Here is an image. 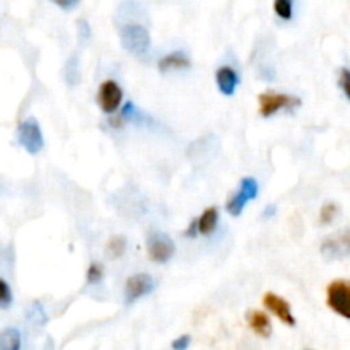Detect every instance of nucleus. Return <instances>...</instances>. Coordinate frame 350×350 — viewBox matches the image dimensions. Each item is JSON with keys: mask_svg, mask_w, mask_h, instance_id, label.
Listing matches in <instances>:
<instances>
[{"mask_svg": "<svg viewBox=\"0 0 350 350\" xmlns=\"http://www.w3.org/2000/svg\"><path fill=\"white\" fill-rule=\"evenodd\" d=\"M120 41L122 46L133 57H146L150 50V33L142 24L130 23L120 29Z\"/></svg>", "mask_w": 350, "mask_h": 350, "instance_id": "nucleus-1", "label": "nucleus"}, {"mask_svg": "<svg viewBox=\"0 0 350 350\" xmlns=\"http://www.w3.org/2000/svg\"><path fill=\"white\" fill-rule=\"evenodd\" d=\"M17 142L31 156H36L38 152H41L44 147V139L40 123L34 118L21 122V125L17 126Z\"/></svg>", "mask_w": 350, "mask_h": 350, "instance_id": "nucleus-2", "label": "nucleus"}, {"mask_svg": "<svg viewBox=\"0 0 350 350\" xmlns=\"http://www.w3.org/2000/svg\"><path fill=\"white\" fill-rule=\"evenodd\" d=\"M260 187L258 181L252 176L243 178L241 183H239V190L232 195L231 198L226 204V211L232 215V217H239L243 214V211L246 208V205L253 200V198L258 197Z\"/></svg>", "mask_w": 350, "mask_h": 350, "instance_id": "nucleus-3", "label": "nucleus"}, {"mask_svg": "<svg viewBox=\"0 0 350 350\" xmlns=\"http://www.w3.org/2000/svg\"><path fill=\"white\" fill-rule=\"evenodd\" d=\"M260 105V115L263 118H270V116L277 115L282 109L296 108L301 105V99L291 94H279V92H262L258 96Z\"/></svg>", "mask_w": 350, "mask_h": 350, "instance_id": "nucleus-4", "label": "nucleus"}, {"mask_svg": "<svg viewBox=\"0 0 350 350\" xmlns=\"http://www.w3.org/2000/svg\"><path fill=\"white\" fill-rule=\"evenodd\" d=\"M327 304L332 311L350 320V280H334L328 286Z\"/></svg>", "mask_w": 350, "mask_h": 350, "instance_id": "nucleus-5", "label": "nucleus"}, {"mask_svg": "<svg viewBox=\"0 0 350 350\" xmlns=\"http://www.w3.org/2000/svg\"><path fill=\"white\" fill-rule=\"evenodd\" d=\"M176 246L166 232H150L147 238V255L154 263H167L174 256Z\"/></svg>", "mask_w": 350, "mask_h": 350, "instance_id": "nucleus-6", "label": "nucleus"}, {"mask_svg": "<svg viewBox=\"0 0 350 350\" xmlns=\"http://www.w3.org/2000/svg\"><path fill=\"white\" fill-rule=\"evenodd\" d=\"M156 287L152 275L149 273H135L130 275L125 282V303L133 304L135 301L142 299L144 296H149Z\"/></svg>", "mask_w": 350, "mask_h": 350, "instance_id": "nucleus-7", "label": "nucleus"}, {"mask_svg": "<svg viewBox=\"0 0 350 350\" xmlns=\"http://www.w3.org/2000/svg\"><path fill=\"white\" fill-rule=\"evenodd\" d=\"M123 101V91L115 81H105L99 85L98 92V103L99 108L103 109V113L106 115H113L115 111H118V108L122 106Z\"/></svg>", "mask_w": 350, "mask_h": 350, "instance_id": "nucleus-8", "label": "nucleus"}, {"mask_svg": "<svg viewBox=\"0 0 350 350\" xmlns=\"http://www.w3.org/2000/svg\"><path fill=\"white\" fill-rule=\"evenodd\" d=\"M321 255L327 260H340L350 256V231L328 236L321 243Z\"/></svg>", "mask_w": 350, "mask_h": 350, "instance_id": "nucleus-9", "label": "nucleus"}, {"mask_svg": "<svg viewBox=\"0 0 350 350\" xmlns=\"http://www.w3.org/2000/svg\"><path fill=\"white\" fill-rule=\"evenodd\" d=\"M263 306L270 313L275 314L284 325H287V327H296V318H294L293 310H291V304L280 296H277L275 293H267L263 296Z\"/></svg>", "mask_w": 350, "mask_h": 350, "instance_id": "nucleus-10", "label": "nucleus"}, {"mask_svg": "<svg viewBox=\"0 0 350 350\" xmlns=\"http://www.w3.org/2000/svg\"><path fill=\"white\" fill-rule=\"evenodd\" d=\"M239 82H241V79H239L238 72L232 67L224 65V67H219L217 72H215V84H217V89L221 91V94L232 96L236 92V89H238Z\"/></svg>", "mask_w": 350, "mask_h": 350, "instance_id": "nucleus-11", "label": "nucleus"}, {"mask_svg": "<svg viewBox=\"0 0 350 350\" xmlns=\"http://www.w3.org/2000/svg\"><path fill=\"white\" fill-rule=\"evenodd\" d=\"M246 321H248L250 328L255 332L258 337L269 338L272 335V321L267 317V313L258 310H250L246 314Z\"/></svg>", "mask_w": 350, "mask_h": 350, "instance_id": "nucleus-12", "label": "nucleus"}, {"mask_svg": "<svg viewBox=\"0 0 350 350\" xmlns=\"http://www.w3.org/2000/svg\"><path fill=\"white\" fill-rule=\"evenodd\" d=\"M157 67H159V70L163 72V74H166V72L173 70H187V68L191 67V62L183 51H174V53H170L164 58H161Z\"/></svg>", "mask_w": 350, "mask_h": 350, "instance_id": "nucleus-13", "label": "nucleus"}, {"mask_svg": "<svg viewBox=\"0 0 350 350\" xmlns=\"http://www.w3.org/2000/svg\"><path fill=\"white\" fill-rule=\"evenodd\" d=\"M219 222V208L217 207H208L205 208L204 214L197 219V229L198 234L202 236H211L215 231Z\"/></svg>", "mask_w": 350, "mask_h": 350, "instance_id": "nucleus-14", "label": "nucleus"}, {"mask_svg": "<svg viewBox=\"0 0 350 350\" xmlns=\"http://www.w3.org/2000/svg\"><path fill=\"white\" fill-rule=\"evenodd\" d=\"M21 334L16 328H5L0 332V350H19Z\"/></svg>", "mask_w": 350, "mask_h": 350, "instance_id": "nucleus-15", "label": "nucleus"}, {"mask_svg": "<svg viewBox=\"0 0 350 350\" xmlns=\"http://www.w3.org/2000/svg\"><path fill=\"white\" fill-rule=\"evenodd\" d=\"M125 250H126L125 236H113V238L108 241V245H106V252H108V255L111 256V258H120V256L125 253Z\"/></svg>", "mask_w": 350, "mask_h": 350, "instance_id": "nucleus-16", "label": "nucleus"}, {"mask_svg": "<svg viewBox=\"0 0 350 350\" xmlns=\"http://www.w3.org/2000/svg\"><path fill=\"white\" fill-rule=\"evenodd\" d=\"M273 10L282 21H291L294 14V0H273Z\"/></svg>", "mask_w": 350, "mask_h": 350, "instance_id": "nucleus-17", "label": "nucleus"}, {"mask_svg": "<svg viewBox=\"0 0 350 350\" xmlns=\"http://www.w3.org/2000/svg\"><path fill=\"white\" fill-rule=\"evenodd\" d=\"M337 215H338L337 204H334V202H328V204H325L323 207H321L320 222L321 224H332V222L337 219Z\"/></svg>", "mask_w": 350, "mask_h": 350, "instance_id": "nucleus-18", "label": "nucleus"}, {"mask_svg": "<svg viewBox=\"0 0 350 350\" xmlns=\"http://www.w3.org/2000/svg\"><path fill=\"white\" fill-rule=\"evenodd\" d=\"M65 81L70 85L79 84V81H81V77H79L77 60H75V58H70V60L65 64Z\"/></svg>", "mask_w": 350, "mask_h": 350, "instance_id": "nucleus-19", "label": "nucleus"}, {"mask_svg": "<svg viewBox=\"0 0 350 350\" xmlns=\"http://www.w3.org/2000/svg\"><path fill=\"white\" fill-rule=\"evenodd\" d=\"M103 277H105V269H103L101 263H91L88 269V275H85V279H88V284H91V286H96V284H99L103 280Z\"/></svg>", "mask_w": 350, "mask_h": 350, "instance_id": "nucleus-20", "label": "nucleus"}, {"mask_svg": "<svg viewBox=\"0 0 350 350\" xmlns=\"http://www.w3.org/2000/svg\"><path fill=\"white\" fill-rule=\"evenodd\" d=\"M12 306V291L9 284L0 279V310H9Z\"/></svg>", "mask_w": 350, "mask_h": 350, "instance_id": "nucleus-21", "label": "nucleus"}, {"mask_svg": "<svg viewBox=\"0 0 350 350\" xmlns=\"http://www.w3.org/2000/svg\"><path fill=\"white\" fill-rule=\"evenodd\" d=\"M29 320L33 321L34 325H44L46 323V314H44L41 304L34 303L29 310Z\"/></svg>", "mask_w": 350, "mask_h": 350, "instance_id": "nucleus-22", "label": "nucleus"}, {"mask_svg": "<svg viewBox=\"0 0 350 350\" xmlns=\"http://www.w3.org/2000/svg\"><path fill=\"white\" fill-rule=\"evenodd\" d=\"M338 84H340V89L344 91V94L347 96L350 101V70L349 68H340V74H338Z\"/></svg>", "mask_w": 350, "mask_h": 350, "instance_id": "nucleus-23", "label": "nucleus"}, {"mask_svg": "<svg viewBox=\"0 0 350 350\" xmlns=\"http://www.w3.org/2000/svg\"><path fill=\"white\" fill-rule=\"evenodd\" d=\"M190 342H191L190 335H181V337H178L176 340H173L171 347H173L174 350H185V349H188Z\"/></svg>", "mask_w": 350, "mask_h": 350, "instance_id": "nucleus-24", "label": "nucleus"}, {"mask_svg": "<svg viewBox=\"0 0 350 350\" xmlns=\"http://www.w3.org/2000/svg\"><path fill=\"white\" fill-rule=\"evenodd\" d=\"M51 2H53L55 5L60 7V9L72 10V9H75L79 3H81V0H51Z\"/></svg>", "mask_w": 350, "mask_h": 350, "instance_id": "nucleus-25", "label": "nucleus"}, {"mask_svg": "<svg viewBox=\"0 0 350 350\" xmlns=\"http://www.w3.org/2000/svg\"><path fill=\"white\" fill-rule=\"evenodd\" d=\"M198 234V229H197V221H193L190 224V228L187 229V231H185V236H187V238H195V236Z\"/></svg>", "mask_w": 350, "mask_h": 350, "instance_id": "nucleus-26", "label": "nucleus"}, {"mask_svg": "<svg viewBox=\"0 0 350 350\" xmlns=\"http://www.w3.org/2000/svg\"><path fill=\"white\" fill-rule=\"evenodd\" d=\"M275 212H277V207H275V205H269V207L265 208V212H263V219L272 217V215H275Z\"/></svg>", "mask_w": 350, "mask_h": 350, "instance_id": "nucleus-27", "label": "nucleus"}]
</instances>
